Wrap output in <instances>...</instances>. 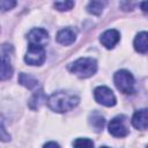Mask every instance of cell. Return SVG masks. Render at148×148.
<instances>
[{
    "mask_svg": "<svg viewBox=\"0 0 148 148\" xmlns=\"http://www.w3.org/2000/svg\"><path fill=\"white\" fill-rule=\"evenodd\" d=\"M9 51H12V46L8 44H3L1 47V80H7L13 74V66L10 61Z\"/></svg>",
    "mask_w": 148,
    "mask_h": 148,
    "instance_id": "7",
    "label": "cell"
},
{
    "mask_svg": "<svg viewBox=\"0 0 148 148\" xmlns=\"http://www.w3.org/2000/svg\"><path fill=\"white\" fill-rule=\"evenodd\" d=\"M109 132L116 138H124L130 133L128 120L125 116H117L109 123Z\"/></svg>",
    "mask_w": 148,
    "mask_h": 148,
    "instance_id": "4",
    "label": "cell"
},
{
    "mask_svg": "<svg viewBox=\"0 0 148 148\" xmlns=\"http://www.w3.org/2000/svg\"><path fill=\"white\" fill-rule=\"evenodd\" d=\"M28 39L30 44L38 45V46H45L49 42V34L46 30L40 28H35L28 34Z\"/></svg>",
    "mask_w": 148,
    "mask_h": 148,
    "instance_id": "8",
    "label": "cell"
},
{
    "mask_svg": "<svg viewBox=\"0 0 148 148\" xmlns=\"http://www.w3.org/2000/svg\"><path fill=\"white\" fill-rule=\"evenodd\" d=\"M45 102H47V98H46V96H45L43 89H39L38 91H36V92L31 96V98H30V101H29V108H30L31 110H37V109H39Z\"/></svg>",
    "mask_w": 148,
    "mask_h": 148,
    "instance_id": "13",
    "label": "cell"
},
{
    "mask_svg": "<svg viewBox=\"0 0 148 148\" xmlns=\"http://www.w3.org/2000/svg\"><path fill=\"white\" fill-rule=\"evenodd\" d=\"M69 71L81 79H87L94 75L97 71V62L92 58H80L69 65Z\"/></svg>",
    "mask_w": 148,
    "mask_h": 148,
    "instance_id": "2",
    "label": "cell"
},
{
    "mask_svg": "<svg viewBox=\"0 0 148 148\" xmlns=\"http://www.w3.org/2000/svg\"><path fill=\"white\" fill-rule=\"evenodd\" d=\"M74 148H94V142L87 138H79L73 142Z\"/></svg>",
    "mask_w": 148,
    "mask_h": 148,
    "instance_id": "17",
    "label": "cell"
},
{
    "mask_svg": "<svg viewBox=\"0 0 148 148\" xmlns=\"http://www.w3.org/2000/svg\"><path fill=\"white\" fill-rule=\"evenodd\" d=\"M89 120H90V125L95 128V131L99 132V131L103 130V126H104V124H105V120H104V118H103L99 113H97V112L91 113Z\"/></svg>",
    "mask_w": 148,
    "mask_h": 148,
    "instance_id": "15",
    "label": "cell"
},
{
    "mask_svg": "<svg viewBox=\"0 0 148 148\" xmlns=\"http://www.w3.org/2000/svg\"><path fill=\"white\" fill-rule=\"evenodd\" d=\"M106 5V2L104 1H91L88 3V7H87V10L90 13V14H94V15H99L104 8V6Z\"/></svg>",
    "mask_w": 148,
    "mask_h": 148,
    "instance_id": "16",
    "label": "cell"
},
{
    "mask_svg": "<svg viewBox=\"0 0 148 148\" xmlns=\"http://www.w3.org/2000/svg\"><path fill=\"white\" fill-rule=\"evenodd\" d=\"M18 83L22 84L23 87L28 88V89H34L35 87H37L38 81H37L34 76H31V75H29V74L20 73V74H18Z\"/></svg>",
    "mask_w": 148,
    "mask_h": 148,
    "instance_id": "14",
    "label": "cell"
},
{
    "mask_svg": "<svg viewBox=\"0 0 148 148\" xmlns=\"http://www.w3.org/2000/svg\"><path fill=\"white\" fill-rule=\"evenodd\" d=\"M147 148H148V146H147Z\"/></svg>",
    "mask_w": 148,
    "mask_h": 148,
    "instance_id": "24",
    "label": "cell"
},
{
    "mask_svg": "<svg viewBox=\"0 0 148 148\" xmlns=\"http://www.w3.org/2000/svg\"><path fill=\"white\" fill-rule=\"evenodd\" d=\"M134 49L140 53L148 52V32L142 31L136 35L134 38Z\"/></svg>",
    "mask_w": 148,
    "mask_h": 148,
    "instance_id": "12",
    "label": "cell"
},
{
    "mask_svg": "<svg viewBox=\"0 0 148 148\" xmlns=\"http://www.w3.org/2000/svg\"><path fill=\"white\" fill-rule=\"evenodd\" d=\"M80 102V98L69 91H56L47 98L49 108L54 112H66L74 109Z\"/></svg>",
    "mask_w": 148,
    "mask_h": 148,
    "instance_id": "1",
    "label": "cell"
},
{
    "mask_svg": "<svg viewBox=\"0 0 148 148\" xmlns=\"http://www.w3.org/2000/svg\"><path fill=\"white\" fill-rule=\"evenodd\" d=\"M24 61L30 66H40L45 61V50L43 46L29 44Z\"/></svg>",
    "mask_w": 148,
    "mask_h": 148,
    "instance_id": "5",
    "label": "cell"
},
{
    "mask_svg": "<svg viewBox=\"0 0 148 148\" xmlns=\"http://www.w3.org/2000/svg\"><path fill=\"white\" fill-rule=\"evenodd\" d=\"M15 5H16V1H13V0H9V1H7V0H1V1H0V7H1V10H2V12H6V10H8V9H12Z\"/></svg>",
    "mask_w": 148,
    "mask_h": 148,
    "instance_id": "19",
    "label": "cell"
},
{
    "mask_svg": "<svg viewBox=\"0 0 148 148\" xmlns=\"http://www.w3.org/2000/svg\"><path fill=\"white\" fill-rule=\"evenodd\" d=\"M101 148H109V147H101Z\"/></svg>",
    "mask_w": 148,
    "mask_h": 148,
    "instance_id": "23",
    "label": "cell"
},
{
    "mask_svg": "<svg viewBox=\"0 0 148 148\" xmlns=\"http://www.w3.org/2000/svg\"><path fill=\"white\" fill-rule=\"evenodd\" d=\"M120 35L117 30L110 29L106 30L102 36H101V43L106 47V49H112L116 46V44L119 42Z\"/></svg>",
    "mask_w": 148,
    "mask_h": 148,
    "instance_id": "10",
    "label": "cell"
},
{
    "mask_svg": "<svg viewBox=\"0 0 148 148\" xmlns=\"http://www.w3.org/2000/svg\"><path fill=\"white\" fill-rule=\"evenodd\" d=\"M94 96L96 102H98L99 104L104 105V106H113L116 105V96L113 94V91L105 87V86H99L94 90Z\"/></svg>",
    "mask_w": 148,
    "mask_h": 148,
    "instance_id": "6",
    "label": "cell"
},
{
    "mask_svg": "<svg viewBox=\"0 0 148 148\" xmlns=\"http://www.w3.org/2000/svg\"><path fill=\"white\" fill-rule=\"evenodd\" d=\"M1 139H2V141H7V140H9V136H8V135H6V131H5L3 121L1 123Z\"/></svg>",
    "mask_w": 148,
    "mask_h": 148,
    "instance_id": "20",
    "label": "cell"
},
{
    "mask_svg": "<svg viewBox=\"0 0 148 148\" xmlns=\"http://www.w3.org/2000/svg\"><path fill=\"white\" fill-rule=\"evenodd\" d=\"M73 6H74L73 1H57V2H54V7L60 12L69 10V9H72Z\"/></svg>",
    "mask_w": 148,
    "mask_h": 148,
    "instance_id": "18",
    "label": "cell"
},
{
    "mask_svg": "<svg viewBox=\"0 0 148 148\" xmlns=\"http://www.w3.org/2000/svg\"><path fill=\"white\" fill-rule=\"evenodd\" d=\"M132 125L136 130L148 128V109L138 110L132 117Z\"/></svg>",
    "mask_w": 148,
    "mask_h": 148,
    "instance_id": "9",
    "label": "cell"
},
{
    "mask_svg": "<svg viewBox=\"0 0 148 148\" xmlns=\"http://www.w3.org/2000/svg\"><path fill=\"white\" fill-rule=\"evenodd\" d=\"M75 38H76L75 32L69 28L61 29L57 34V42L60 43L61 45H71L75 42Z\"/></svg>",
    "mask_w": 148,
    "mask_h": 148,
    "instance_id": "11",
    "label": "cell"
},
{
    "mask_svg": "<svg viewBox=\"0 0 148 148\" xmlns=\"http://www.w3.org/2000/svg\"><path fill=\"white\" fill-rule=\"evenodd\" d=\"M113 80H114L116 87L123 94H133V91H134V77L128 71L120 69V71L116 72Z\"/></svg>",
    "mask_w": 148,
    "mask_h": 148,
    "instance_id": "3",
    "label": "cell"
},
{
    "mask_svg": "<svg viewBox=\"0 0 148 148\" xmlns=\"http://www.w3.org/2000/svg\"><path fill=\"white\" fill-rule=\"evenodd\" d=\"M44 148H60V147H59V145H58V143H56V142L51 141V142H47V143L44 146Z\"/></svg>",
    "mask_w": 148,
    "mask_h": 148,
    "instance_id": "22",
    "label": "cell"
},
{
    "mask_svg": "<svg viewBox=\"0 0 148 148\" xmlns=\"http://www.w3.org/2000/svg\"><path fill=\"white\" fill-rule=\"evenodd\" d=\"M140 7H141V9H142L143 13L148 14V1H143V2H141V3H140Z\"/></svg>",
    "mask_w": 148,
    "mask_h": 148,
    "instance_id": "21",
    "label": "cell"
}]
</instances>
